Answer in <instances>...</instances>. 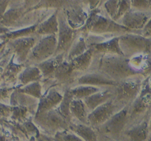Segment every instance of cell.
<instances>
[{
	"label": "cell",
	"mask_w": 151,
	"mask_h": 141,
	"mask_svg": "<svg viewBox=\"0 0 151 141\" xmlns=\"http://www.w3.org/2000/svg\"><path fill=\"white\" fill-rule=\"evenodd\" d=\"M66 57V55L64 54H58L37 65V67L41 70L44 79H48L52 77L58 68L64 61V57Z\"/></svg>",
	"instance_id": "obj_21"
},
{
	"label": "cell",
	"mask_w": 151,
	"mask_h": 141,
	"mask_svg": "<svg viewBox=\"0 0 151 141\" xmlns=\"http://www.w3.org/2000/svg\"><path fill=\"white\" fill-rule=\"evenodd\" d=\"M42 74L37 66H28L22 70L18 76V82L21 86H26L33 82L42 80Z\"/></svg>",
	"instance_id": "obj_25"
},
{
	"label": "cell",
	"mask_w": 151,
	"mask_h": 141,
	"mask_svg": "<svg viewBox=\"0 0 151 141\" xmlns=\"http://www.w3.org/2000/svg\"><path fill=\"white\" fill-rule=\"evenodd\" d=\"M41 141H43V140H41Z\"/></svg>",
	"instance_id": "obj_44"
},
{
	"label": "cell",
	"mask_w": 151,
	"mask_h": 141,
	"mask_svg": "<svg viewBox=\"0 0 151 141\" xmlns=\"http://www.w3.org/2000/svg\"><path fill=\"white\" fill-rule=\"evenodd\" d=\"M16 90V88H1V100L3 101L4 98H8L9 97H11L12 93H13V91Z\"/></svg>",
	"instance_id": "obj_39"
},
{
	"label": "cell",
	"mask_w": 151,
	"mask_h": 141,
	"mask_svg": "<svg viewBox=\"0 0 151 141\" xmlns=\"http://www.w3.org/2000/svg\"><path fill=\"white\" fill-rule=\"evenodd\" d=\"M149 130L151 132V116H150V120H149Z\"/></svg>",
	"instance_id": "obj_42"
},
{
	"label": "cell",
	"mask_w": 151,
	"mask_h": 141,
	"mask_svg": "<svg viewBox=\"0 0 151 141\" xmlns=\"http://www.w3.org/2000/svg\"><path fill=\"white\" fill-rule=\"evenodd\" d=\"M36 99L37 98L30 96L27 94L19 92L17 88H16L10 97V104L13 107L20 106V107H27L29 109L30 113H33L35 108L36 107H38L39 103L37 101Z\"/></svg>",
	"instance_id": "obj_22"
},
{
	"label": "cell",
	"mask_w": 151,
	"mask_h": 141,
	"mask_svg": "<svg viewBox=\"0 0 151 141\" xmlns=\"http://www.w3.org/2000/svg\"><path fill=\"white\" fill-rule=\"evenodd\" d=\"M74 99H85L93 94L100 92V88L89 85H81L70 89Z\"/></svg>",
	"instance_id": "obj_32"
},
{
	"label": "cell",
	"mask_w": 151,
	"mask_h": 141,
	"mask_svg": "<svg viewBox=\"0 0 151 141\" xmlns=\"http://www.w3.org/2000/svg\"><path fill=\"white\" fill-rule=\"evenodd\" d=\"M10 3V1H3V0H0V10H1V16L5 13L7 11L6 9L9 6V4Z\"/></svg>",
	"instance_id": "obj_41"
},
{
	"label": "cell",
	"mask_w": 151,
	"mask_h": 141,
	"mask_svg": "<svg viewBox=\"0 0 151 141\" xmlns=\"http://www.w3.org/2000/svg\"><path fill=\"white\" fill-rule=\"evenodd\" d=\"M141 35L145 38L151 39V18L147 23V24L145 25L144 29L141 31Z\"/></svg>",
	"instance_id": "obj_40"
},
{
	"label": "cell",
	"mask_w": 151,
	"mask_h": 141,
	"mask_svg": "<svg viewBox=\"0 0 151 141\" xmlns=\"http://www.w3.org/2000/svg\"><path fill=\"white\" fill-rule=\"evenodd\" d=\"M82 4L83 1H66L61 8L69 24L75 30L81 29L88 20V15L84 10Z\"/></svg>",
	"instance_id": "obj_10"
},
{
	"label": "cell",
	"mask_w": 151,
	"mask_h": 141,
	"mask_svg": "<svg viewBox=\"0 0 151 141\" xmlns=\"http://www.w3.org/2000/svg\"><path fill=\"white\" fill-rule=\"evenodd\" d=\"M66 1H39L38 4L33 7V10H39L41 9L56 8L61 9L64 5Z\"/></svg>",
	"instance_id": "obj_34"
},
{
	"label": "cell",
	"mask_w": 151,
	"mask_h": 141,
	"mask_svg": "<svg viewBox=\"0 0 151 141\" xmlns=\"http://www.w3.org/2000/svg\"><path fill=\"white\" fill-rule=\"evenodd\" d=\"M28 112H29V110L27 107H20V106L13 107V113L10 118L15 120L22 121L27 118Z\"/></svg>",
	"instance_id": "obj_35"
},
{
	"label": "cell",
	"mask_w": 151,
	"mask_h": 141,
	"mask_svg": "<svg viewBox=\"0 0 151 141\" xmlns=\"http://www.w3.org/2000/svg\"><path fill=\"white\" fill-rule=\"evenodd\" d=\"M13 113V106L4 105L2 103L1 104V117L3 118L11 117Z\"/></svg>",
	"instance_id": "obj_38"
},
{
	"label": "cell",
	"mask_w": 151,
	"mask_h": 141,
	"mask_svg": "<svg viewBox=\"0 0 151 141\" xmlns=\"http://www.w3.org/2000/svg\"><path fill=\"white\" fill-rule=\"evenodd\" d=\"M72 116L76 118L81 123L88 125V110L84 101L81 99H74L70 107Z\"/></svg>",
	"instance_id": "obj_27"
},
{
	"label": "cell",
	"mask_w": 151,
	"mask_h": 141,
	"mask_svg": "<svg viewBox=\"0 0 151 141\" xmlns=\"http://www.w3.org/2000/svg\"><path fill=\"white\" fill-rule=\"evenodd\" d=\"M142 76L131 78L121 82L111 89L113 94L112 101L116 109V113L125 107L131 105V103L139 96L143 84Z\"/></svg>",
	"instance_id": "obj_3"
},
{
	"label": "cell",
	"mask_w": 151,
	"mask_h": 141,
	"mask_svg": "<svg viewBox=\"0 0 151 141\" xmlns=\"http://www.w3.org/2000/svg\"><path fill=\"white\" fill-rule=\"evenodd\" d=\"M119 46L124 57L131 59L139 55H151V39L141 34L126 33L119 36Z\"/></svg>",
	"instance_id": "obj_4"
},
{
	"label": "cell",
	"mask_w": 151,
	"mask_h": 141,
	"mask_svg": "<svg viewBox=\"0 0 151 141\" xmlns=\"http://www.w3.org/2000/svg\"><path fill=\"white\" fill-rule=\"evenodd\" d=\"M150 18V11L131 10L122 18L119 24L134 32L141 34V31L144 29Z\"/></svg>",
	"instance_id": "obj_13"
},
{
	"label": "cell",
	"mask_w": 151,
	"mask_h": 141,
	"mask_svg": "<svg viewBox=\"0 0 151 141\" xmlns=\"http://www.w3.org/2000/svg\"><path fill=\"white\" fill-rule=\"evenodd\" d=\"M34 121L37 125L50 133L60 132V129L67 130L69 128L68 120L60 114L57 108L43 114L35 115Z\"/></svg>",
	"instance_id": "obj_9"
},
{
	"label": "cell",
	"mask_w": 151,
	"mask_h": 141,
	"mask_svg": "<svg viewBox=\"0 0 151 141\" xmlns=\"http://www.w3.org/2000/svg\"><path fill=\"white\" fill-rule=\"evenodd\" d=\"M17 90L21 93L27 94L30 96L34 97L37 99H41L42 98V94H41V90L42 87L40 84V82H33V83L29 84L24 87H22L21 88H18Z\"/></svg>",
	"instance_id": "obj_33"
},
{
	"label": "cell",
	"mask_w": 151,
	"mask_h": 141,
	"mask_svg": "<svg viewBox=\"0 0 151 141\" xmlns=\"http://www.w3.org/2000/svg\"><path fill=\"white\" fill-rule=\"evenodd\" d=\"M128 107L129 106L116 113L104 124L99 126L98 129L100 132L111 136L119 135L124 129L126 128L128 123Z\"/></svg>",
	"instance_id": "obj_12"
},
{
	"label": "cell",
	"mask_w": 151,
	"mask_h": 141,
	"mask_svg": "<svg viewBox=\"0 0 151 141\" xmlns=\"http://www.w3.org/2000/svg\"><path fill=\"white\" fill-rule=\"evenodd\" d=\"M69 129L79 135L85 141H98L97 134L87 125L83 123H69Z\"/></svg>",
	"instance_id": "obj_28"
},
{
	"label": "cell",
	"mask_w": 151,
	"mask_h": 141,
	"mask_svg": "<svg viewBox=\"0 0 151 141\" xmlns=\"http://www.w3.org/2000/svg\"><path fill=\"white\" fill-rule=\"evenodd\" d=\"M90 69L100 73L116 82L131 78L142 76L141 70L132 66L130 59L118 54L94 55Z\"/></svg>",
	"instance_id": "obj_1"
},
{
	"label": "cell",
	"mask_w": 151,
	"mask_h": 141,
	"mask_svg": "<svg viewBox=\"0 0 151 141\" xmlns=\"http://www.w3.org/2000/svg\"><path fill=\"white\" fill-rule=\"evenodd\" d=\"M150 118L145 119L139 124L128 129V130L124 132L125 135L129 137L131 141H145L148 133L150 132L149 130Z\"/></svg>",
	"instance_id": "obj_24"
},
{
	"label": "cell",
	"mask_w": 151,
	"mask_h": 141,
	"mask_svg": "<svg viewBox=\"0 0 151 141\" xmlns=\"http://www.w3.org/2000/svg\"><path fill=\"white\" fill-rule=\"evenodd\" d=\"M39 1H12V6L1 16V27H18L19 24H24L27 13L32 11Z\"/></svg>",
	"instance_id": "obj_5"
},
{
	"label": "cell",
	"mask_w": 151,
	"mask_h": 141,
	"mask_svg": "<svg viewBox=\"0 0 151 141\" xmlns=\"http://www.w3.org/2000/svg\"><path fill=\"white\" fill-rule=\"evenodd\" d=\"M55 141H83L82 140L74 134H71L67 130H63L55 133Z\"/></svg>",
	"instance_id": "obj_36"
},
{
	"label": "cell",
	"mask_w": 151,
	"mask_h": 141,
	"mask_svg": "<svg viewBox=\"0 0 151 141\" xmlns=\"http://www.w3.org/2000/svg\"><path fill=\"white\" fill-rule=\"evenodd\" d=\"M15 55L12 54V58L8 64L1 72V82L5 84H14L18 81V76L23 68H26L25 64H19L14 62Z\"/></svg>",
	"instance_id": "obj_19"
},
{
	"label": "cell",
	"mask_w": 151,
	"mask_h": 141,
	"mask_svg": "<svg viewBox=\"0 0 151 141\" xmlns=\"http://www.w3.org/2000/svg\"><path fill=\"white\" fill-rule=\"evenodd\" d=\"M63 98V95L58 92L55 88H51L48 93L43 95L42 98L40 99L35 115H38L55 109L60 105Z\"/></svg>",
	"instance_id": "obj_17"
},
{
	"label": "cell",
	"mask_w": 151,
	"mask_h": 141,
	"mask_svg": "<svg viewBox=\"0 0 151 141\" xmlns=\"http://www.w3.org/2000/svg\"><path fill=\"white\" fill-rule=\"evenodd\" d=\"M112 98H113V94L111 90L108 89L106 90H100L97 93L93 94L91 96L85 98L83 101L88 110L91 113L102 104L111 101Z\"/></svg>",
	"instance_id": "obj_23"
},
{
	"label": "cell",
	"mask_w": 151,
	"mask_h": 141,
	"mask_svg": "<svg viewBox=\"0 0 151 141\" xmlns=\"http://www.w3.org/2000/svg\"><path fill=\"white\" fill-rule=\"evenodd\" d=\"M94 57L92 51L88 48L85 53L76 57L69 63L72 65V68L75 71L83 72L87 69L90 68L93 62V57Z\"/></svg>",
	"instance_id": "obj_26"
},
{
	"label": "cell",
	"mask_w": 151,
	"mask_h": 141,
	"mask_svg": "<svg viewBox=\"0 0 151 141\" xmlns=\"http://www.w3.org/2000/svg\"><path fill=\"white\" fill-rule=\"evenodd\" d=\"M88 48L92 51L94 55L97 54H118L124 56L119 46V36L115 37L104 42L86 41Z\"/></svg>",
	"instance_id": "obj_15"
},
{
	"label": "cell",
	"mask_w": 151,
	"mask_h": 141,
	"mask_svg": "<svg viewBox=\"0 0 151 141\" xmlns=\"http://www.w3.org/2000/svg\"><path fill=\"white\" fill-rule=\"evenodd\" d=\"M38 25V24H37L32 25V26H28L27 28H24V29H18V30L13 31V32H7V33H4V35H1L2 43H6L8 41L16 40L17 38L31 36V35L35 33Z\"/></svg>",
	"instance_id": "obj_29"
},
{
	"label": "cell",
	"mask_w": 151,
	"mask_h": 141,
	"mask_svg": "<svg viewBox=\"0 0 151 141\" xmlns=\"http://www.w3.org/2000/svg\"><path fill=\"white\" fill-rule=\"evenodd\" d=\"M100 8L91 10L88 14V20L86 24L79 29V32L86 37L89 32L96 35L105 33H118L120 35L126 33H135V32L128 29L123 25L114 21L110 18H106L100 15Z\"/></svg>",
	"instance_id": "obj_2"
},
{
	"label": "cell",
	"mask_w": 151,
	"mask_h": 141,
	"mask_svg": "<svg viewBox=\"0 0 151 141\" xmlns=\"http://www.w3.org/2000/svg\"><path fill=\"white\" fill-rule=\"evenodd\" d=\"M73 100L74 97L71 93L70 89L67 88L64 92L63 100L60 102V105L57 107V110H58L59 113L68 120L69 123H71V118H72L70 107Z\"/></svg>",
	"instance_id": "obj_31"
},
{
	"label": "cell",
	"mask_w": 151,
	"mask_h": 141,
	"mask_svg": "<svg viewBox=\"0 0 151 141\" xmlns=\"http://www.w3.org/2000/svg\"><path fill=\"white\" fill-rule=\"evenodd\" d=\"M80 72L75 71L72 65L67 60L63 61L60 65L52 78L44 79V82L50 83L49 87H55V85H71L75 81L78 79V73Z\"/></svg>",
	"instance_id": "obj_11"
},
{
	"label": "cell",
	"mask_w": 151,
	"mask_h": 141,
	"mask_svg": "<svg viewBox=\"0 0 151 141\" xmlns=\"http://www.w3.org/2000/svg\"><path fill=\"white\" fill-rule=\"evenodd\" d=\"M85 38V37L83 36V35L80 38H77L76 41L72 45V48L69 50V53H68V55L66 57L67 61H72V60L79 57L80 55L85 53L88 49V45H87Z\"/></svg>",
	"instance_id": "obj_30"
},
{
	"label": "cell",
	"mask_w": 151,
	"mask_h": 141,
	"mask_svg": "<svg viewBox=\"0 0 151 141\" xmlns=\"http://www.w3.org/2000/svg\"><path fill=\"white\" fill-rule=\"evenodd\" d=\"M101 141H113V140H109L108 139H106V138H103Z\"/></svg>",
	"instance_id": "obj_43"
},
{
	"label": "cell",
	"mask_w": 151,
	"mask_h": 141,
	"mask_svg": "<svg viewBox=\"0 0 151 141\" xmlns=\"http://www.w3.org/2000/svg\"><path fill=\"white\" fill-rule=\"evenodd\" d=\"M116 113V107L112 100L108 101L89 113L88 116V125L98 128L108 121Z\"/></svg>",
	"instance_id": "obj_14"
},
{
	"label": "cell",
	"mask_w": 151,
	"mask_h": 141,
	"mask_svg": "<svg viewBox=\"0 0 151 141\" xmlns=\"http://www.w3.org/2000/svg\"><path fill=\"white\" fill-rule=\"evenodd\" d=\"M119 82H116L104 75L97 72L86 73L81 75L77 80V84L80 85H89V86H116Z\"/></svg>",
	"instance_id": "obj_18"
},
{
	"label": "cell",
	"mask_w": 151,
	"mask_h": 141,
	"mask_svg": "<svg viewBox=\"0 0 151 141\" xmlns=\"http://www.w3.org/2000/svg\"><path fill=\"white\" fill-rule=\"evenodd\" d=\"M109 18L114 21H119L131 9V1L110 0L103 4Z\"/></svg>",
	"instance_id": "obj_16"
},
{
	"label": "cell",
	"mask_w": 151,
	"mask_h": 141,
	"mask_svg": "<svg viewBox=\"0 0 151 141\" xmlns=\"http://www.w3.org/2000/svg\"><path fill=\"white\" fill-rule=\"evenodd\" d=\"M58 46L57 35H49L39 39L29 54L25 65L39 64L55 54Z\"/></svg>",
	"instance_id": "obj_6"
},
{
	"label": "cell",
	"mask_w": 151,
	"mask_h": 141,
	"mask_svg": "<svg viewBox=\"0 0 151 141\" xmlns=\"http://www.w3.org/2000/svg\"><path fill=\"white\" fill-rule=\"evenodd\" d=\"M38 41V36L35 35L17 38L16 40L8 41L6 43H4L5 48L12 53V54H14L17 63L25 64L29 54Z\"/></svg>",
	"instance_id": "obj_8"
},
{
	"label": "cell",
	"mask_w": 151,
	"mask_h": 141,
	"mask_svg": "<svg viewBox=\"0 0 151 141\" xmlns=\"http://www.w3.org/2000/svg\"><path fill=\"white\" fill-rule=\"evenodd\" d=\"M142 77L143 79L151 78V55H145L141 68Z\"/></svg>",
	"instance_id": "obj_37"
},
{
	"label": "cell",
	"mask_w": 151,
	"mask_h": 141,
	"mask_svg": "<svg viewBox=\"0 0 151 141\" xmlns=\"http://www.w3.org/2000/svg\"><path fill=\"white\" fill-rule=\"evenodd\" d=\"M59 9L55 10L54 13L51 15L48 19L38 24V27L35 31V35H57L59 30V23L58 15Z\"/></svg>",
	"instance_id": "obj_20"
},
{
	"label": "cell",
	"mask_w": 151,
	"mask_h": 141,
	"mask_svg": "<svg viewBox=\"0 0 151 141\" xmlns=\"http://www.w3.org/2000/svg\"><path fill=\"white\" fill-rule=\"evenodd\" d=\"M58 19L59 23V30L58 34V46L55 56L64 54L67 57L69 50L76 41L77 35L79 33V31L74 29L69 24L64 13L61 9H59L58 10Z\"/></svg>",
	"instance_id": "obj_7"
}]
</instances>
